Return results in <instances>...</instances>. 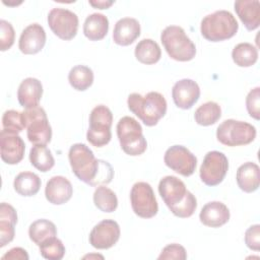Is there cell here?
Wrapping results in <instances>:
<instances>
[{"label": "cell", "mask_w": 260, "mask_h": 260, "mask_svg": "<svg viewBox=\"0 0 260 260\" xmlns=\"http://www.w3.org/2000/svg\"><path fill=\"white\" fill-rule=\"evenodd\" d=\"M68 157L74 175L89 186L107 185L114 177L112 166L104 159L95 158L92 150L83 143L73 144Z\"/></svg>", "instance_id": "cell-1"}, {"label": "cell", "mask_w": 260, "mask_h": 260, "mask_svg": "<svg viewBox=\"0 0 260 260\" xmlns=\"http://www.w3.org/2000/svg\"><path fill=\"white\" fill-rule=\"evenodd\" d=\"M128 109L146 126H154L167 113V101L157 91H149L145 95L133 92L127 100Z\"/></svg>", "instance_id": "cell-2"}, {"label": "cell", "mask_w": 260, "mask_h": 260, "mask_svg": "<svg viewBox=\"0 0 260 260\" xmlns=\"http://www.w3.org/2000/svg\"><path fill=\"white\" fill-rule=\"evenodd\" d=\"M239 28L236 17L228 10H216L203 17L200 31L209 42H221L233 38Z\"/></svg>", "instance_id": "cell-3"}, {"label": "cell", "mask_w": 260, "mask_h": 260, "mask_svg": "<svg viewBox=\"0 0 260 260\" xmlns=\"http://www.w3.org/2000/svg\"><path fill=\"white\" fill-rule=\"evenodd\" d=\"M160 41L168 55L176 61H190L196 55L195 44L179 25L167 26L161 31Z\"/></svg>", "instance_id": "cell-4"}, {"label": "cell", "mask_w": 260, "mask_h": 260, "mask_svg": "<svg viewBox=\"0 0 260 260\" xmlns=\"http://www.w3.org/2000/svg\"><path fill=\"white\" fill-rule=\"evenodd\" d=\"M117 136L123 151L131 156L142 154L147 148V142L142 133V127L132 117H122L117 124Z\"/></svg>", "instance_id": "cell-5"}, {"label": "cell", "mask_w": 260, "mask_h": 260, "mask_svg": "<svg viewBox=\"0 0 260 260\" xmlns=\"http://www.w3.org/2000/svg\"><path fill=\"white\" fill-rule=\"evenodd\" d=\"M112 123L113 114L107 106L99 105L94 107L89 115V127L86 133L87 141L95 147L107 145L112 138Z\"/></svg>", "instance_id": "cell-6"}, {"label": "cell", "mask_w": 260, "mask_h": 260, "mask_svg": "<svg viewBox=\"0 0 260 260\" xmlns=\"http://www.w3.org/2000/svg\"><path fill=\"white\" fill-rule=\"evenodd\" d=\"M256 137V128L247 122L235 119L224 120L216 129L217 140L226 146H240L251 143Z\"/></svg>", "instance_id": "cell-7"}, {"label": "cell", "mask_w": 260, "mask_h": 260, "mask_svg": "<svg viewBox=\"0 0 260 260\" xmlns=\"http://www.w3.org/2000/svg\"><path fill=\"white\" fill-rule=\"evenodd\" d=\"M26 135L34 145H47L52 138V128L45 110L38 106L22 112Z\"/></svg>", "instance_id": "cell-8"}, {"label": "cell", "mask_w": 260, "mask_h": 260, "mask_svg": "<svg viewBox=\"0 0 260 260\" xmlns=\"http://www.w3.org/2000/svg\"><path fill=\"white\" fill-rule=\"evenodd\" d=\"M131 207L141 218H151L158 211V204L152 187L146 182H137L130 192Z\"/></svg>", "instance_id": "cell-9"}, {"label": "cell", "mask_w": 260, "mask_h": 260, "mask_svg": "<svg viewBox=\"0 0 260 260\" xmlns=\"http://www.w3.org/2000/svg\"><path fill=\"white\" fill-rule=\"evenodd\" d=\"M229 170V160L224 153L212 150L208 151L199 170L201 181L210 187L220 184Z\"/></svg>", "instance_id": "cell-10"}, {"label": "cell", "mask_w": 260, "mask_h": 260, "mask_svg": "<svg viewBox=\"0 0 260 260\" xmlns=\"http://www.w3.org/2000/svg\"><path fill=\"white\" fill-rule=\"evenodd\" d=\"M48 24L59 39L72 40L78 30V16L65 8H52L48 14Z\"/></svg>", "instance_id": "cell-11"}, {"label": "cell", "mask_w": 260, "mask_h": 260, "mask_svg": "<svg viewBox=\"0 0 260 260\" xmlns=\"http://www.w3.org/2000/svg\"><path fill=\"white\" fill-rule=\"evenodd\" d=\"M164 161L168 168L184 176H191L196 169V156L183 145H173L167 149Z\"/></svg>", "instance_id": "cell-12"}, {"label": "cell", "mask_w": 260, "mask_h": 260, "mask_svg": "<svg viewBox=\"0 0 260 260\" xmlns=\"http://www.w3.org/2000/svg\"><path fill=\"white\" fill-rule=\"evenodd\" d=\"M121 231L117 221L103 219L95 224L89 234V244L99 250L110 249L120 239Z\"/></svg>", "instance_id": "cell-13"}, {"label": "cell", "mask_w": 260, "mask_h": 260, "mask_svg": "<svg viewBox=\"0 0 260 260\" xmlns=\"http://www.w3.org/2000/svg\"><path fill=\"white\" fill-rule=\"evenodd\" d=\"M25 144L22 138L4 129L0 133V155L1 159L8 165H17L23 158Z\"/></svg>", "instance_id": "cell-14"}, {"label": "cell", "mask_w": 260, "mask_h": 260, "mask_svg": "<svg viewBox=\"0 0 260 260\" xmlns=\"http://www.w3.org/2000/svg\"><path fill=\"white\" fill-rule=\"evenodd\" d=\"M200 88L196 81L184 78L177 81L172 88V98L175 105L183 110L191 109L199 100Z\"/></svg>", "instance_id": "cell-15"}, {"label": "cell", "mask_w": 260, "mask_h": 260, "mask_svg": "<svg viewBox=\"0 0 260 260\" xmlns=\"http://www.w3.org/2000/svg\"><path fill=\"white\" fill-rule=\"evenodd\" d=\"M187 191L184 182L175 176H166L158 184V193L170 210L184 200Z\"/></svg>", "instance_id": "cell-16"}, {"label": "cell", "mask_w": 260, "mask_h": 260, "mask_svg": "<svg viewBox=\"0 0 260 260\" xmlns=\"http://www.w3.org/2000/svg\"><path fill=\"white\" fill-rule=\"evenodd\" d=\"M46 44V31L39 23L28 24L22 31L18 41V48L25 55L39 53Z\"/></svg>", "instance_id": "cell-17"}, {"label": "cell", "mask_w": 260, "mask_h": 260, "mask_svg": "<svg viewBox=\"0 0 260 260\" xmlns=\"http://www.w3.org/2000/svg\"><path fill=\"white\" fill-rule=\"evenodd\" d=\"M73 187L70 181L63 176H54L46 184L45 196L54 205H61L70 200Z\"/></svg>", "instance_id": "cell-18"}, {"label": "cell", "mask_w": 260, "mask_h": 260, "mask_svg": "<svg viewBox=\"0 0 260 260\" xmlns=\"http://www.w3.org/2000/svg\"><path fill=\"white\" fill-rule=\"evenodd\" d=\"M43 95L42 82L34 77L23 79L17 89V100L21 107L30 109L39 106Z\"/></svg>", "instance_id": "cell-19"}, {"label": "cell", "mask_w": 260, "mask_h": 260, "mask_svg": "<svg viewBox=\"0 0 260 260\" xmlns=\"http://www.w3.org/2000/svg\"><path fill=\"white\" fill-rule=\"evenodd\" d=\"M199 219L206 226L219 228L229 221L230 210L224 203L211 201L202 207L199 213Z\"/></svg>", "instance_id": "cell-20"}, {"label": "cell", "mask_w": 260, "mask_h": 260, "mask_svg": "<svg viewBox=\"0 0 260 260\" xmlns=\"http://www.w3.org/2000/svg\"><path fill=\"white\" fill-rule=\"evenodd\" d=\"M140 36V23L133 17L119 19L113 30V41L119 46H129Z\"/></svg>", "instance_id": "cell-21"}, {"label": "cell", "mask_w": 260, "mask_h": 260, "mask_svg": "<svg viewBox=\"0 0 260 260\" xmlns=\"http://www.w3.org/2000/svg\"><path fill=\"white\" fill-rule=\"evenodd\" d=\"M235 11L248 30H254L260 24V2L258 0H237Z\"/></svg>", "instance_id": "cell-22"}, {"label": "cell", "mask_w": 260, "mask_h": 260, "mask_svg": "<svg viewBox=\"0 0 260 260\" xmlns=\"http://www.w3.org/2000/svg\"><path fill=\"white\" fill-rule=\"evenodd\" d=\"M259 166L252 161L244 162L237 170L236 180L239 188L246 192L252 193L259 188L260 174Z\"/></svg>", "instance_id": "cell-23"}, {"label": "cell", "mask_w": 260, "mask_h": 260, "mask_svg": "<svg viewBox=\"0 0 260 260\" xmlns=\"http://www.w3.org/2000/svg\"><path fill=\"white\" fill-rule=\"evenodd\" d=\"M109 30V19L102 13L89 14L83 23V34L89 41L103 40Z\"/></svg>", "instance_id": "cell-24"}, {"label": "cell", "mask_w": 260, "mask_h": 260, "mask_svg": "<svg viewBox=\"0 0 260 260\" xmlns=\"http://www.w3.org/2000/svg\"><path fill=\"white\" fill-rule=\"evenodd\" d=\"M134 54L140 63L151 65L159 61L161 50L155 41L151 39H143L135 46Z\"/></svg>", "instance_id": "cell-25"}, {"label": "cell", "mask_w": 260, "mask_h": 260, "mask_svg": "<svg viewBox=\"0 0 260 260\" xmlns=\"http://www.w3.org/2000/svg\"><path fill=\"white\" fill-rule=\"evenodd\" d=\"M41 184V179L37 174L32 172H21L15 177L13 187L19 195L30 197L39 192Z\"/></svg>", "instance_id": "cell-26"}, {"label": "cell", "mask_w": 260, "mask_h": 260, "mask_svg": "<svg viewBox=\"0 0 260 260\" xmlns=\"http://www.w3.org/2000/svg\"><path fill=\"white\" fill-rule=\"evenodd\" d=\"M57 235V228L54 222L49 219H37L30 223L28 228L29 239L38 246H40L45 240L55 237Z\"/></svg>", "instance_id": "cell-27"}, {"label": "cell", "mask_w": 260, "mask_h": 260, "mask_svg": "<svg viewBox=\"0 0 260 260\" xmlns=\"http://www.w3.org/2000/svg\"><path fill=\"white\" fill-rule=\"evenodd\" d=\"M68 81L74 89L84 91L91 86L93 82V72L85 65H76L70 69Z\"/></svg>", "instance_id": "cell-28"}, {"label": "cell", "mask_w": 260, "mask_h": 260, "mask_svg": "<svg viewBox=\"0 0 260 260\" xmlns=\"http://www.w3.org/2000/svg\"><path fill=\"white\" fill-rule=\"evenodd\" d=\"M232 58L239 67H250L258 59V50L250 43H240L233 49Z\"/></svg>", "instance_id": "cell-29"}, {"label": "cell", "mask_w": 260, "mask_h": 260, "mask_svg": "<svg viewBox=\"0 0 260 260\" xmlns=\"http://www.w3.org/2000/svg\"><path fill=\"white\" fill-rule=\"evenodd\" d=\"M221 117L220 106L215 102H206L199 106L194 114L195 122L201 126L215 124Z\"/></svg>", "instance_id": "cell-30"}, {"label": "cell", "mask_w": 260, "mask_h": 260, "mask_svg": "<svg viewBox=\"0 0 260 260\" xmlns=\"http://www.w3.org/2000/svg\"><path fill=\"white\" fill-rule=\"evenodd\" d=\"M29 160L37 170L43 173L50 171L55 165L54 156L46 145H34L29 151Z\"/></svg>", "instance_id": "cell-31"}, {"label": "cell", "mask_w": 260, "mask_h": 260, "mask_svg": "<svg viewBox=\"0 0 260 260\" xmlns=\"http://www.w3.org/2000/svg\"><path fill=\"white\" fill-rule=\"evenodd\" d=\"M93 203L103 212H113L118 206V198L113 190L106 185L98 186L93 192Z\"/></svg>", "instance_id": "cell-32"}, {"label": "cell", "mask_w": 260, "mask_h": 260, "mask_svg": "<svg viewBox=\"0 0 260 260\" xmlns=\"http://www.w3.org/2000/svg\"><path fill=\"white\" fill-rule=\"evenodd\" d=\"M39 249L43 258L48 260H61L65 255V247L56 236L45 240Z\"/></svg>", "instance_id": "cell-33"}, {"label": "cell", "mask_w": 260, "mask_h": 260, "mask_svg": "<svg viewBox=\"0 0 260 260\" xmlns=\"http://www.w3.org/2000/svg\"><path fill=\"white\" fill-rule=\"evenodd\" d=\"M2 126L3 129L8 132L16 134L21 132L25 128L22 112H18L15 110L5 111L2 116Z\"/></svg>", "instance_id": "cell-34"}, {"label": "cell", "mask_w": 260, "mask_h": 260, "mask_svg": "<svg viewBox=\"0 0 260 260\" xmlns=\"http://www.w3.org/2000/svg\"><path fill=\"white\" fill-rule=\"evenodd\" d=\"M197 208V200L196 197L190 192L187 191V194L182 202L176 205L174 208L171 209V212L181 218L190 217Z\"/></svg>", "instance_id": "cell-35"}, {"label": "cell", "mask_w": 260, "mask_h": 260, "mask_svg": "<svg viewBox=\"0 0 260 260\" xmlns=\"http://www.w3.org/2000/svg\"><path fill=\"white\" fill-rule=\"evenodd\" d=\"M15 40V31L10 22L5 19L0 20V50L7 51L12 47Z\"/></svg>", "instance_id": "cell-36"}, {"label": "cell", "mask_w": 260, "mask_h": 260, "mask_svg": "<svg viewBox=\"0 0 260 260\" xmlns=\"http://www.w3.org/2000/svg\"><path fill=\"white\" fill-rule=\"evenodd\" d=\"M246 108L249 115L255 120L260 118V87L257 86L249 91L246 96Z\"/></svg>", "instance_id": "cell-37"}, {"label": "cell", "mask_w": 260, "mask_h": 260, "mask_svg": "<svg viewBox=\"0 0 260 260\" xmlns=\"http://www.w3.org/2000/svg\"><path fill=\"white\" fill-rule=\"evenodd\" d=\"M187 258V252L185 248L180 244H170L166 246L159 256L157 257L158 260H166V259H176V260H185Z\"/></svg>", "instance_id": "cell-38"}, {"label": "cell", "mask_w": 260, "mask_h": 260, "mask_svg": "<svg viewBox=\"0 0 260 260\" xmlns=\"http://www.w3.org/2000/svg\"><path fill=\"white\" fill-rule=\"evenodd\" d=\"M15 223L7 220L0 219V247H4L14 239Z\"/></svg>", "instance_id": "cell-39"}, {"label": "cell", "mask_w": 260, "mask_h": 260, "mask_svg": "<svg viewBox=\"0 0 260 260\" xmlns=\"http://www.w3.org/2000/svg\"><path fill=\"white\" fill-rule=\"evenodd\" d=\"M245 244L246 246L253 250H260V225L254 224L251 225L245 233Z\"/></svg>", "instance_id": "cell-40"}, {"label": "cell", "mask_w": 260, "mask_h": 260, "mask_svg": "<svg viewBox=\"0 0 260 260\" xmlns=\"http://www.w3.org/2000/svg\"><path fill=\"white\" fill-rule=\"evenodd\" d=\"M0 219H7L16 224L17 213L14 207L6 202H2L0 204Z\"/></svg>", "instance_id": "cell-41"}, {"label": "cell", "mask_w": 260, "mask_h": 260, "mask_svg": "<svg viewBox=\"0 0 260 260\" xmlns=\"http://www.w3.org/2000/svg\"><path fill=\"white\" fill-rule=\"evenodd\" d=\"M2 260H28V254L27 252L20 248L15 247L10 249L8 252H6L2 257Z\"/></svg>", "instance_id": "cell-42"}, {"label": "cell", "mask_w": 260, "mask_h": 260, "mask_svg": "<svg viewBox=\"0 0 260 260\" xmlns=\"http://www.w3.org/2000/svg\"><path fill=\"white\" fill-rule=\"evenodd\" d=\"M91 6L99 9H108L111 5L114 4V1H108V0H96V1H89L88 2Z\"/></svg>", "instance_id": "cell-43"}]
</instances>
